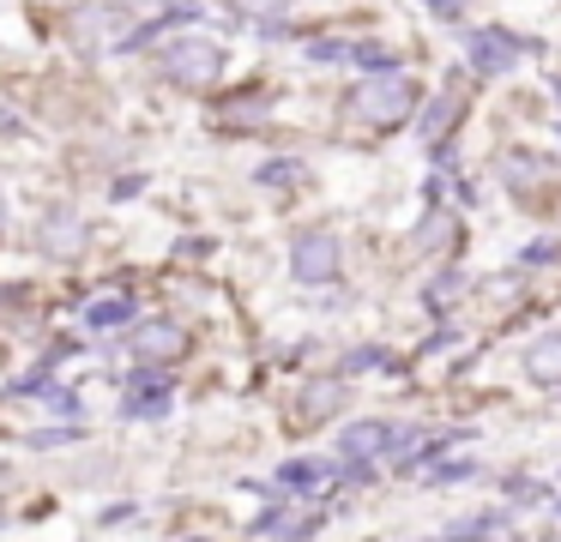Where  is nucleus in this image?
I'll use <instances>...</instances> for the list:
<instances>
[{"label":"nucleus","instance_id":"nucleus-1","mask_svg":"<svg viewBox=\"0 0 561 542\" xmlns=\"http://www.w3.org/2000/svg\"><path fill=\"white\" fill-rule=\"evenodd\" d=\"M411 108H416V79H404V72H375L351 91V115L363 127H399Z\"/></svg>","mask_w":561,"mask_h":542},{"label":"nucleus","instance_id":"nucleus-2","mask_svg":"<svg viewBox=\"0 0 561 542\" xmlns=\"http://www.w3.org/2000/svg\"><path fill=\"white\" fill-rule=\"evenodd\" d=\"M163 79L175 84H211L218 79V48L206 36H182V43L163 48Z\"/></svg>","mask_w":561,"mask_h":542},{"label":"nucleus","instance_id":"nucleus-3","mask_svg":"<svg viewBox=\"0 0 561 542\" xmlns=\"http://www.w3.org/2000/svg\"><path fill=\"white\" fill-rule=\"evenodd\" d=\"M290 265H296V277H302V284H327V277H339V235L308 229V235L296 241Z\"/></svg>","mask_w":561,"mask_h":542},{"label":"nucleus","instance_id":"nucleus-4","mask_svg":"<svg viewBox=\"0 0 561 542\" xmlns=\"http://www.w3.org/2000/svg\"><path fill=\"white\" fill-rule=\"evenodd\" d=\"M134 356L170 368V361L187 356V332H182V325H170V320H151V325H139V332H134Z\"/></svg>","mask_w":561,"mask_h":542},{"label":"nucleus","instance_id":"nucleus-5","mask_svg":"<svg viewBox=\"0 0 561 542\" xmlns=\"http://www.w3.org/2000/svg\"><path fill=\"white\" fill-rule=\"evenodd\" d=\"M37 247L49 253V260H79V253H85V223H79V211H49L43 217Z\"/></svg>","mask_w":561,"mask_h":542},{"label":"nucleus","instance_id":"nucleus-6","mask_svg":"<svg viewBox=\"0 0 561 542\" xmlns=\"http://www.w3.org/2000/svg\"><path fill=\"white\" fill-rule=\"evenodd\" d=\"M127 12L122 7H91V12H73V19H67V36H73L79 48H98V43H110L115 31H127Z\"/></svg>","mask_w":561,"mask_h":542},{"label":"nucleus","instance_id":"nucleus-7","mask_svg":"<svg viewBox=\"0 0 561 542\" xmlns=\"http://www.w3.org/2000/svg\"><path fill=\"white\" fill-rule=\"evenodd\" d=\"M339 410H344V385L339 380H308L302 397H296V422H302V428H320V422L339 416Z\"/></svg>","mask_w":561,"mask_h":542},{"label":"nucleus","instance_id":"nucleus-8","mask_svg":"<svg viewBox=\"0 0 561 542\" xmlns=\"http://www.w3.org/2000/svg\"><path fill=\"white\" fill-rule=\"evenodd\" d=\"M387 446H399V434H392L387 422H356V428L344 434V458H351V464H368V458L387 452Z\"/></svg>","mask_w":561,"mask_h":542},{"label":"nucleus","instance_id":"nucleus-9","mask_svg":"<svg viewBox=\"0 0 561 542\" xmlns=\"http://www.w3.org/2000/svg\"><path fill=\"white\" fill-rule=\"evenodd\" d=\"M471 60H477V72H507L519 60V43H507V36H477Z\"/></svg>","mask_w":561,"mask_h":542},{"label":"nucleus","instance_id":"nucleus-10","mask_svg":"<svg viewBox=\"0 0 561 542\" xmlns=\"http://www.w3.org/2000/svg\"><path fill=\"white\" fill-rule=\"evenodd\" d=\"M525 368H531V380L543 385H561V337H543V344L525 356Z\"/></svg>","mask_w":561,"mask_h":542},{"label":"nucleus","instance_id":"nucleus-11","mask_svg":"<svg viewBox=\"0 0 561 542\" xmlns=\"http://www.w3.org/2000/svg\"><path fill=\"white\" fill-rule=\"evenodd\" d=\"M163 404H170V385H158V380H139L127 392V416H158Z\"/></svg>","mask_w":561,"mask_h":542},{"label":"nucleus","instance_id":"nucleus-12","mask_svg":"<svg viewBox=\"0 0 561 542\" xmlns=\"http://www.w3.org/2000/svg\"><path fill=\"white\" fill-rule=\"evenodd\" d=\"M459 103H465V84H453V96H440V103H435V115H428V139L453 127V115H459Z\"/></svg>","mask_w":561,"mask_h":542},{"label":"nucleus","instance_id":"nucleus-13","mask_svg":"<svg viewBox=\"0 0 561 542\" xmlns=\"http://www.w3.org/2000/svg\"><path fill=\"white\" fill-rule=\"evenodd\" d=\"M531 181H537V157H525V151H513L507 157V187H531Z\"/></svg>","mask_w":561,"mask_h":542},{"label":"nucleus","instance_id":"nucleus-14","mask_svg":"<svg viewBox=\"0 0 561 542\" xmlns=\"http://www.w3.org/2000/svg\"><path fill=\"white\" fill-rule=\"evenodd\" d=\"M284 482H290V488H332V476H327V470H314V464L284 470Z\"/></svg>","mask_w":561,"mask_h":542},{"label":"nucleus","instance_id":"nucleus-15","mask_svg":"<svg viewBox=\"0 0 561 542\" xmlns=\"http://www.w3.org/2000/svg\"><path fill=\"white\" fill-rule=\"evenodd\" d=\"M230 7L248 19H278V12H290V0H230Z\"/></svg>","mask_w":561,"mask_h":542},{"label":"nucleus","instance_id":"nucleus-16","mask_svg":"<svg viewBox=\"0 0 561 542\" xmlns=\"http://www.w3.org/2000/svg\"><path fill=\"white\" fill-rule=\"evenodd\" d=\"M296 175H308V169L302 163H266V169H260V181H266V187H290Z\"/></svg>","mask_w":561,"mask_h":542},{"label":"nucleus","instance_id":"nucleus-17","mask_svg":"<svg viewBox=\"0 0 561 542\" xmlns=\"http://www.w3.org/2000/svg\"><path fill=\"white\" fill-rule=\"evenodd\" d=\"M115 320H127V301H122V296L91 301V325H115Z\"/></svg>","mask_w":561,"mask_h":542},{"label":"nucleus","instance_id":"nucleus-18","mask_svg":"<svg viewBox=\"0 0 561 542\" xmlns=\"http://www.w3.org/2000/svg\"><path fill=\"white\" fill-rule=\"evenodd\" d=\"M0 223H7V199H0Z\"/></svg>","mask_w":561,"mask_h":542}]
</instances>
